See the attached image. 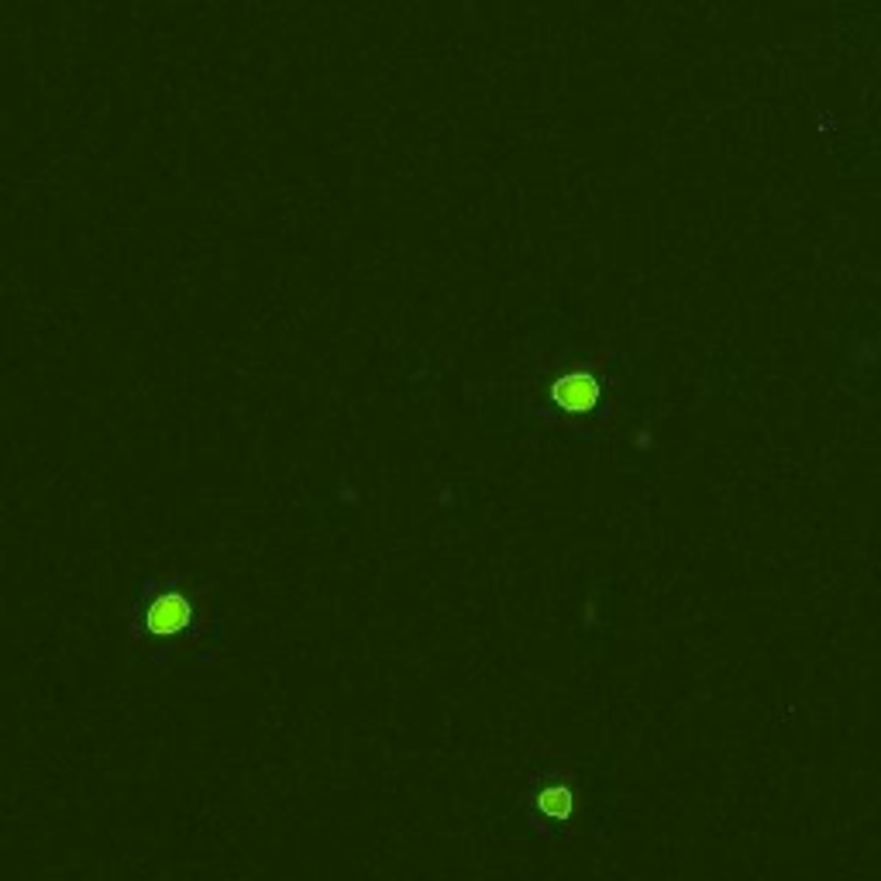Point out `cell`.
Returning a JSON list of instances; mask_svg holds the SVG:
<instances>
[{"label":"cell","instance_id":"obj_2","mask_svg":"<svg viewBox=\"0 0 881 881\" xmlns=\"http://www.w3.org/2000/svg\"><path fill=\"white\" fill-rule=\"evenodd\" d=\"M554 403L561 410H569V413H589L599 400V382L589 376V372H569V376H561L554 382V390H551Z\"/></svg>","mask_w":881,"mask_h":881},{"label":"cell","instance_id":"obj_3","mask_svg":"<svg viewBox=\"0 0 881 881\" xmlns=\"http://www.w3.org/2000/svg\"><path fill=\"white\" fill-rule=\"evenodd\" d=\"M538 802H541L544 813L554 817V820H569V817H572V792H569V789H561V785H558V789H548Z\"/></svg>","mask_w":881,"mask_h":881},{"label":"cell","instance_id":"obj_1","mask_svg":"<svg viewBox=\"0 0 881 881\" xmlns=\"http://www.w3.org/2000/svg\"><path fill=\"white\" fill-rule=\"evenodd\" d=\"M190 617H193V603L183 595V592H162L156 595L149 610H146V630L152 633V638H176L180 630L190 627Z\"/></svg>","mask_w":881,"mask_h":881}]
</instances>
